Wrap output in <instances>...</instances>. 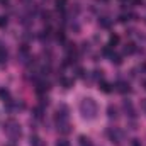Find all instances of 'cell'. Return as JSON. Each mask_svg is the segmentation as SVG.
Returning <instances> with one entry per match:
<instances>
[{"mask_svg":"<svg viewBox=\"0 0 146 146\" xmlns=\"http://www.w3.org/2000/svg\"><path fill=\"white\" fill-rule=\"evenodd\" d=\"M136 51V44L134 42H126V46H124V53L126 54H133Z\"/></svg>","mask_w":146,"mask_h":146,"instance_id":"10","label":"cell"},{"mask_svg":"<svg viewBox=\"0 0 146 146\" xmlns=\"http://www.w3.org/2000/svg\"><path fill=\"white\" fill-rule=\"evenodd\" d=\"M7 56H9V54H7V49L0 46V63H2V65L7 61Z\"/></svg>","mask_w":146,"mask_h":146,"instance_id":"17","label":"cell"},{"mask_svg":"<svg viewBox=\"0 0 146 146\" xmlns=\"http://www.w3.org/2000/svg\"><path fill=\"white\" fill-rule=\"evenodd\" d=\"M5 26H7V17L0 15V27H5Z\"/></svg>","mask_w":146,"mask_h":146,"instance_id":"25","label":"cell"},{"mask_svg":"<svg viewBox=\"0 0 146 146\" xmlns=\"http://www.w3.org/2000/svg\"><path fill=\"white\" fill-rule=\"evenodd\" d=\"M131 146H141V141L139 139H133L131 141Z\"/></svg>","mask_w":146,"mask_h":146,"instance_id":"27","label":"cell"},{"mask_svg":"<svg viewBox=\"0 0 146 146\" xmlns=\"http://www.w3.org/2000/svg\"><path fill=\"white\" fill-rule=\"evenodd\" d=\"M48 88H49V85H48V82H37L36 83V92L41 95V94H46L48 92Z\"/></svg>","mask_w":146,"mask_h":146,"instance_id":"7","label":"cell"},{"mask_svg":"<svg viewBox=\"0 0 146 146\" xmlns=\"http://www.w3.org/2000/svg\"><path fill=\"white\" fill-rule=\"evenodd\" d=\"M42 112H44L42 106H37L36 109H34V117H36V119H41V117H42Z\"/></svg>","mask_w":146,"mask_h":146,"instance_id":"19","label":"cell"},{"mask_svg":"<svg viewBox=\"0 0 146 146\" xmlns=\"http://www.w3.org/2000/svg\"><path fill=\"white\" fill-rule=\"evenodd\" d=\"M107 115H109L110 119H117V109L114 106H109L107 107Z\"/></svg>","mask_w":146,"mask_h":146,"instance_id":"14","label":"cell"},{"mask_svg":"<svg viewBox=\"0 0 146 146\" xmlns=\"http://www.w3.org/2000/svg\"><path fill=\"white\" fill-rule=\"evenodd\" d=\"M99 24H100V27H104V29H110L112 21H110L109 17H100V19H99Z\"/></svg>","mask_w":146,"mask_h":146,"instance_id":"9","label":"cell"},{"mask_svg":"<svg viewBox=\"0 0 146 146\" xmlns=\"http://www.w3.org/2000/svg\"><path fill=\"white\" fill-rule=\"evenodd\" d=\"M110 61H112L114 65H121V63H122V56H121V54H115V53H114V54L110 56Z\"/></svg>","mask_w":146,"mask_h":146,"instance_id":"16","label":"cell"},{"mask_svg":"<svg viewBox=\"0 0 146 146\" xmlns=\"http://www.w3.org/2000/svg\"><path fill=\"white\" fill-rule=\"evenodd\" d=\"M56 39H58L60 42H65V33H63V31H58V33H56Z\"/></svg>","mask_w":146,"mask_h":146,"instance_id":"22","label":"cell"},{"mask_svg":"<svg viewBox=\"0 0 146 146\" xmlns=\"http://www.w3.org/2000/svg\"><path fill=\"white\" fill-rule=\"evenodd\" d=\"M107 136H109V139L112 143H119L121 139H122V131L119 129V127H112L107 131Z\"/></svg>","mask_w":146,"mask_h":146,"instance_id":"3","label":"cell"},{"mask_svg":"<svg viewBox=\"0 0 146 146\" xmlns=\"http://www.w3.org/2000/svg\"><path fill=\"white\" fill-rule=\"evenodd\" d=\"M145 88H146V82H145Z\"/></svg>","mask_w":146,"mask_h":146,"instance_id":"33","label":"cell"},{"mask_svg":"<svg viewBox=\"0 0 146 146\" xmlns=\"http://www.w3.org/2000/svg\"><path fill=\"white\" fill-rule=\"evenodd\" d=\"M122 107H124L126 114H127L129 117H134V115H136V110L133 107V102H131V100H124V102H122Z\"/></svg>","mask_w":146,"mask_h":146,"instance_id":"6","label":"cell"},{"mask_svg":"<svg viewBox=\"0 0 146 146\" xmlns=\"http://www.w3.org/2000/svg\"><path fill=\"white\" fill-rule=\"evenodd\" d=\"M117 44H119V36H117V34H110L109 46H110V48H114V46H117Z\"/></svg>","mask_w":146,"mask_h":146,"instance_id":"15","label":"cell"},{"mask_svg":"<svg viewBox=\"0 0 146 146\" xmlns=\"http://www.w3.org/2000/svg\"><path fill=\"white\" fill-rule=\"evenodd\" d=\"M76 76H80V78H85V70L78 66V68H76Z\"/></svg>","mask_w":146,"mask_h":146,"instance_id":"24","label":"cell"},{"mask_svg":"<svg viewBox=\"0 0 146 146\" xmlns=\"http://www.w3.org/2000/svg\"><path fill=\"white\" fill-rule=\"evenodd\" d=\"M80 114H82L83 119L94 121V119L97 117V114H99V106H97V102H95L92 97L83 99L82 104H80Z\"/></svg>","mask_w":146,"mask_h":146,"instance_id":"1","label":"cell"},{"mask_svg":"<svg viewBox=\"0 0 146 146\" xmlns=\"http://www.w3.org/2000/svg\"><path fill=\"white\" fill-rule=\"evenodd\" d=\"M94 78H95V80H99V78L102 80V72H99V70H95V72H94Z\"/></svg>","mask_w":146,"mask_h":146,"instance_id":"26","label":"cell"},{"mask_svg":"<svg viewBox=\"0 0 146 146\" xmlns=\"http://www.w3.org/2000/svg\"><path fill=\"white\" fill-rule=\"evenodd\" d=\"M141 2H143V0H133V3H134V5H138V3H141Z\"/></svg>","mask_w":146,"mask_h":146,"instance_id":"30","label":"cell"},{"mask_svg":"<svg viewBox=\"0 0 146 146\" xmlns=\"http://www.w3.org/2000/svg\"><path fill=\"white\" fill-rule=\"evenodd\" d=\"M56 146H70V141L68 139H58Z\"/></svg>","mask_w":146,"mask_h":146,"instance_id":"23","label":"cell"},{"mask_svg":"<svg viewBox=\"0 0 146 146\" xmlns=\"http://www.w3.org/2000/svg\"><path fill=\"white\" fill-rule=\"evenodd\" d=\"M0 100H3V102L10 100V92L7 88H0Z\"/></svg>","mask_w":146,"mask_h":146,"instance_id":"11","label":"cell"},{"mask_svg":"<svg viewBox=\"0 0 146 146\" xmlns=\"http://www.w3.org/2000/svg\"><path fill=\"white\" fill-rule=\"evenodd\" d=\"M42 17H44V21H49V17H51V14H49V12H44V14H42Z\"/></svg>","mask_w":146,"mask_h":146,"instance_id":"28","label":"cell"},{"mask_svg":"<svg viewBox=\"0 0 146 146\" xmlns=\"http://www.w3.org/2000/svg\"><path fill=\"white\" fill-rule=\"evenodd\" d=\"M7 2H9V0H0V3H7Z\"/></svg>","mask_w":146,"mask_h":146,"instance_id":"32","label":"cell"},{"mask_svg":"<svg viewBox=\"0 0 146 146\" xmlns=\"http://www.w3.org/2000/svg\"><path fill=\"white\" fill-rule=\"evenodd\" d=\"M17 60H19L21 63H26L27 60H31V56H29V48H27L26 44L19 49V53H17Z\"/></svg>","mask_w":146,"mask_h":146,"instance_id":"4","label":"cell"},{"mask_svg":"<svg viewBox=\"0 0 146 146\" xmlns=\"http://www.w3.org/2000/svg\"><path fill=\"white\" fill-rule=\"evenodd\" d=\"M54 5H56V9L58 10H65V7H66V0H54Z\"/></svg>","mask_w":146,"mask_h":146,"instance_id":"18","label":"cell"},{"mask_svg":"<svg viewBox=\"0 0 146 146\" xmlns=\"http://www.w3.org/2000/svg\"><path fill=\"white\" fill-rule=\"evenodd\" d=\"M114 87H115V90H117L119 94H129V92H131L129 83H127V82H124V80H119Z\"/></svg>","mask_w":146,"mask_h":146,"instance_id":"5","label":"cell"},{"mask_svg":"<svg viewBox=\"0 0 146 146\" xmlns=\"http://www.w3.org/2000/svg\"><path fill=\"white\" fill-rule=\"evenodd\" d=\"M31 146H46L39 136H31Z\"/></svg>","mask_w":146,"mask_h":146,"instance_id":"12","label":"cell"},{"mask_svg":"<svg viewBox=\"0 0 146 146\" xmlns=\"http://www.w3.org/2000/svg\"><path fill=\"white\" fill-rule=\"evenodd\" d=\"M99 88H100L104 94H110V92H112V85L107 83V82H104V80H102V82H99Z\"/></svg>","mask_w":146,"mask_h":146,"instance_id":"8","label":"cell"},{"mask_svg":"<svg viewBox=\"0 0 146 146\" xmlns=\"http://www.w3.org/2000/svg\"><path fill=\"white\" fill-rule=\"evenodd\" d=\"M119 2H122L124 5H127V2H129V0H119Z\"/></svg>","mask_w":146,"mask_h":146,"instance_id":"31","label":"cell"},{"mask_svg":"<svg viewBox=\"0 0 146 146\" xmlns=\"http://www.w3.org/2000/svg\"><path fill=\"white\" fill-rule=\"evenodd\" d=\"M73 83H75V80H73V78H61V85H63L65 88H72Z\"/></svg>","mask_w":146,"mask_h":146,"instance_id":"13","label":"cell"},{"mask_svg":"<svg viewBox=\"0 0 146 146\" xmlns=\"http://www.w3.org/2000/svg\"><path fill=\"white\" fill-rule=\"evenodd\" d=\"M80 145L82 146H92V141L88 138H85V136H80Z\"/></svg>","mask_w":146,"mask_h":146,"instance_id":"21","label":"cell"},{"mask_svg":"<svg viewBox=\"0 0 146 146\" xmlns=\"http://www.w3.org/2000/svg\"><path fill=\"white\" fill-rule=\"evenodd\" d=\"M5 133L12 139H17V138H21V126L15 121H7L5 122Z\"/></svg>","mask_w":146,"mask_h":146,"instance_id":"2","label":"cell"},{"mask_svg":"<svg viewBox=\"0 0 146 146\" xmlns=\"http://www.w3.org/2000/svg\"><path fill=\"white\" fill-rule=\"evenodd\" d=\"M141 72H146V63H143V65H141Z\"/></svg>","mask_w":146,"mask_h":146,"instance_id":"29","label":"cell"},{"mask_svg":"<svg viewBox=\"0 0 146 146\" xmlns=\"http://www.w3.org/2000/svg\"><path fill=\"white\" fill-rule=\"evenodd\" d=\"M102 54H104V56H109V58L112 56V54H114V51H112V48H110L109 44H107V46L102 49Z\"/></svg>","mask_w":146,"mask_h":146,"instance_id":"20","label":"cell"}]
</instances>
